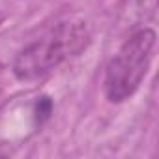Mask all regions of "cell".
I'll list each match as a JSON object with an SVG mask.
<instances>
[{
    "label": "cell",
    "mask_w": 159,
    "mask_h": 159,
    "mask_svg": "<svg viewBox=\"0 0 159 159\" xmlns=\"http://www.w3.org/2000/svg\"><path fill=\"white\" fill-rule=\"evenodd\" d=\"M88 41L90 32L84 21H60L39 39L19 51L13 60V75L21 83L41 81L62 62L84 51Z\"/></svg>",
    "instance_id": "cell-1"
},
{
    "label": "cell",
    "mask_w": 159,
    "mask_h": 159,
    "mask_svg": "<svg viewBox=\"0 0 159 159\" xmlns=\"http://www.w3.org/2000/svg\"><path fill=\"white\" fill-rule=\"evenodd\" d=\"M155 41L157 36L152 28H140L109 60L103 90L111 103H122L140 88L153 60Z\"/></svg>",
    "instance_id": "cell-2"
},
{
    "label": "cell",
    "mask_w": 159,
    "mask_h": 159,
    "mask_svg": "<svg viewBox=\"0 0 159 159\" xmlns=\"http://www.w3.org/2000/svg\"><path fill=\"white\" fill-rule=\"evenodd\" d=\"M51 112H52V103L49 98H41L36 105V122L38 124H43L51 118Z\"/></svg>",
    "instance_id": "cell-3"
}]
</instances>
